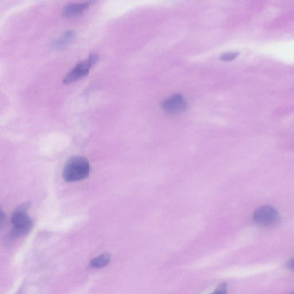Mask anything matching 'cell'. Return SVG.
<instances>
[{
  "instance_id": "6da1fadb",
  "label": "cell",
  "mask_w": 294,
  "mask_h": 294,
  "mask_svg": "<svg viewBox=\"0 0 294 294\" xmlns=\"http://www.w3.org/2000/svg\"><path fill=\"white\" fill-rule=\"evenodd\" d=\"M90 168L87 159L79 156H74L65 163L62 177L67 182L81 181L89 177Z\"/></svg>"
},
{
  "instance_id": "7a4b0ae2",
  "label": "cell",
  "mask_w": 294,
  "mask_h": 294,
  "mask_svg": "<svg viewBox=\"0 0 294 294\" xmlns=\"http://www.w3.org/2000/svg\"><path fill=\"white\" fill-rule=\"evenodd\" d=\"M30 206V202H25L18 207L13 212L11 217V238L20 237L27 234L32 229L33 221L27 213Z\"/></svg>"
},
{
  "instance_id": "3957f363",
  "label": "cell",
  "mask_w": 294,
  "mask_h": 294,
  "mask_svg": "<svg viewBox=\"0 0 294 294\" xmlns=\"http://www.w3.org/2000/svg\"><path fill=\"white\" fill-rule=\"evenodd\" d=\"M99 60V56L97 53H92L88 58L80 62L70 72L66 75L63 80L64 84H69L86 77L93 66Z\"/></svg>"
},
{
  "instance_id": "277c9868",
  "label": "cell",
  "mask_w": 294,
  "mask_h": 294,
  "mask_svg": "<svg viewBox=\"0 0 294 294\" xmlns=\"http://www.w3.org/2000/svg\"><path fill=\"white\" fill-rule=\"evenodd\" d=\"M253 220L258 225L270 228L278 223L279 215L274 207L264 205L257 208L253 213Z\"/></svg>"
},
{
  "instance_id": "5b68a950",
  "label": "cell",
  "mask_w": 294,
  "mask_h": 294,
  "mask_svg": "<svg viewBox=\"0 0 294 294\" xmlns=\"http://www.w3.org/2000/svg\"><path fill=\"white\" fill-rule=\"evenodd\" d=\"M162 109L168 113L180 114L187 109V102L181 95H172L163 101L161 105Z\"/></svg>"
},
{
  "instance_id": "8992f818",
  "label": "cell",
  "mask_w": 294,
  "mask_h": 294,
  "mask_svg": "<svg viewBox=\"0 0 294 294\" xmlns=\"http://www.w3.org/2000/svg\"><path fill=\"white\" fill-rule=\"evenodd\" d=\"M95 2L89 1L84 3L70 4L66 6L62 12V15L65 17L72 18L81 15L85 12L92 4Z\"/></svg>"
},
{
  "instance_id": "52a82bcc",
  "label": "cell",
  "mask_w": 294,
  "mask_h": 294,
  "mask_svg": "<svg viewBox=\"0 0 294 294\" xmlns=\"http://www.w3.org/2000/svg\"><path fill=\"white\" fill-rule=\"evenodd\" d=\"M75 33L73 31H67L61 37L53 42L52 47L56 50H61L70 44L75 38Z\"/></svg>"
},
{
  "instance_id": "ba28073f",
  "label": "cell",
  "mask_w": 294,
  "mask_h": 294,
  "mask_svg": "<svg viewBox=\"0 0 294 294\" xmlns=\"http://www.w3.org/2000/svg\"><path fill=\"white\" fill-rule=\"evenodd\" d=\"M110 259L109 254H102V255L96 257L91 261L90 266L93 269L102 268L109 263Z\"/></svg>"
},
{
  "instance_id": "9c48e42d",
  "label": "cell",
  "mask_w": 294,
  "mask_h": 294,
  "mask_svg": "<svg viewBox=\"0 0 294 294\" xmlns=\"http://www.w3.org/2000/svg\"><path fill=\"white\" fill-rule=\"evenodd\" d=\"M239 53L237 52H228L223 53L220 56V60L224 62H229L236 59Z\"/></svg>"
},
{
  "instance_id": "30bf717a",
  "label": "cell",
  "mask_w": 294,
  "mask_h": 294,
  "mask_svg": "<svg viewBox=\"0 0 294 294\" xmlns=\"http://www.w3.org/2000/svg\"><path fill=\"white\" fill-rule=\"evenodd\" d=\"M228 292V284L224 283L219 285L216 291L212 294H227Z\"/></svg>"
},
{
  "instance_id": "8fae6325",
  "label": "cell",
  "mask_w": 294,
  "mask_h": 294,
  "mask_svg": "<svg viewBox=\"0 0 294 294\" xmlns=\"http://www.w3.org/2000/svg\"><path fill=\"white\" fill-rule=\"evenodd\" d=\"M287 267L289 270L294 271V258L287 262Z\"/></svg>"
},
{
  "instance_id": "7c38bea8",
  "label": "cell",
  "mask_w": 294,
  "mask_h": 294,
  "mask_svg": "<svg viewBox=\"0 0 294 294\" xmlns=\"http://www.w3.org/2000/svg\"><path fill=\"white\" fill-rule=\"evenodd\" d=\"M289 294H294V291H293V292H291L290 293H289Z\"/></svg>"
}]
</instances>
